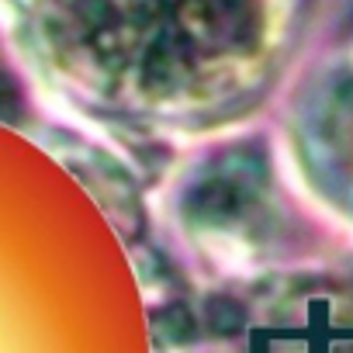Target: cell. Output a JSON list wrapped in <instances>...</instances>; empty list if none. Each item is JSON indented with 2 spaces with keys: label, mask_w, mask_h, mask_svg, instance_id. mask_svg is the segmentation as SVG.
<instances>
[{
  "label": "cell",
  "mask_w": 353,
  "mask_h": 353,
  "mask_svg": "<svg viewBox=\"0 0 353 353\" xmlns=\"http://www.w3.org/2000/svg\"><path fill=\"white\" fill-rule=\"evenodd\" d=\"M11 104V80L4 73V66H0V108H8Z\"/></svg>",
  "instance_id": "cell-1"
}]
</instances>
